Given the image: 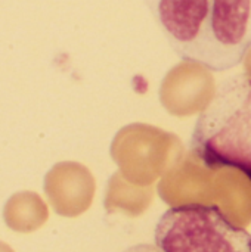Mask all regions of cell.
Instances as JSON below:
<instances>
[{"label":"cell","instance_id":"obj_2","mask_svg":"<svg viewBox=\"0 0 251 252\" xmlns=\"http://www.w3.org/2000/svg\"><path fill=\"white\" fill-rule=\"evenodd\" d=\"M189 152L204 168L237 170L251 183V71L217 87L198 114Z\"/></svg>","mask_w":251,"mask_h":252},{"label":"cell","instance_id":"obj_3","mask_svg":"<svg viewBox=\"0 0 251 252\" xmlns=\"http://www.w3.org/2000/svg\"><path fill=\"white\" fill-rule=\"evenodd\" d=\"M161 252H251V235L220 207L182 204L169 208L154 230Z\"/></svg>","mask_w":251,"mask_h":252},{"label":"cell","instance_id":"obj_1","mask_svg":"<svg viewBox=\"0 0 251 252\" xmlns=\"http://www.w3.org/2000/svg\"><path fill=\"white\" fill-rule=\"evenodd\" d=\"M172 50L209 71L238 66L251 50V0H143Z\"/></svg>","mask_w":251,"mask_h":252},{"label":"cell","instance_id":"obj_4","mask_svg":"<svg viewBox=\"0 0 251 252\" xmlns=\"http://www.w3.org/2000/svg\"><path fill=\"white\" fill-rule=\"evenodd\" d=\"M123 252H161L155 245H149V244H139L135 247L127 248L126 251Z\"/></svg>","mask_w":251,"mask_h":252}]
</instances>
